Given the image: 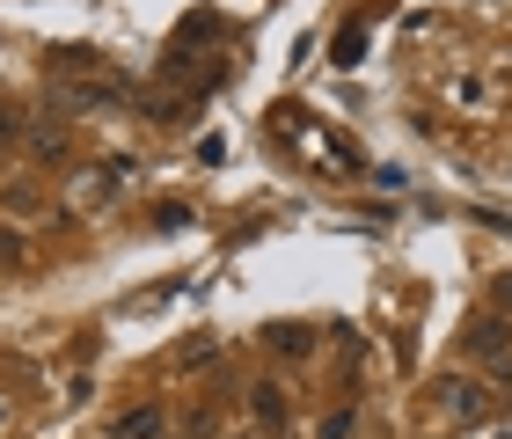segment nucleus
<instances>
[{
	"instance_id": "nucleus-3",
	"label": "nucleus",
	"mask_w": 512,
	"mask_h": 439,
	"mask_svg": "<svg viewBox=\"0 0 512 439\" xmlns=\"http://www.w3.org/2000/svg\"><path fill=\"white\" fill-rule=\"evenodd\" d=\"M439 396H447V410H454L461 425H491L498 410H505V396H491V388L469 381V374H447V381H439Z\"/></svg>"
},
{
	"instance_id": "nucleus-1",
	"label": "nucleus",
	"mask_w": 512,
	"mask_h": 439,
	"mask_svg": "<svg viewBox=\"0 0 512 439\" xmlns=\"http://www.w3.org/2000/svg\"><path fill=\"white\" fill-rule=\"evenodd\" d=\"M461 352H469L491 381H512V322H505L498 308L469 315V322H461Z\"/></svg>"
},
{
	"instance_id": "nucleus-5",
	"label": "nucleus",
	"mask_w": 512,
	"mask_h": 439,
	"mask_svg": "<svg viewBox=\"0 0 512 439\" xmlns=\"http://www.w3.org/2000/svg\"><path fill=\"white\" fill-rule=\"evenodd\" d=\"M110 439H169V410L161 403H132L110 418Z\"/></svg>"
},
{
	"instance_id": "nucleus-7",
	"label": "nucleus",
	"mask_w": 512,
	"mask_h": 439,
	"mask_svg": "<svg viewBox=\"0 0 512 439\" xmlns=\"http://www.w3.org/2000/svg\"><path fill=\"white\" fill-rule=\"evenodd\" d=\"M22 147H30L37 169H59V154H66V125H30V140H22Z\"/></svg>"
},
{
	"instance_id": "nucleus-12",
	"label": "nucleus",
	"mask_w": 512,
	"mask_h": 439,
	"mask_svg": "<svg viewBox=\"0 0 512 439\" xmlns=\"http://www.w3.org/2000/svg\"><path fill=\"white\" fill-rule=\"evenodd\" d=\"M491 308H498V315H512V271H498V286H491Z\"/></svg>"
},
{
	"instance_id": "nucleus-14",
	"label": "nucleus",
	"mask_w": 512,
	"mask_h": 439,
	"mask_svg": "<svg viewBox=\"0 0 512 439\" xmlns=\"http://www.w3.org/2000/svg\"><path fill=\"white\" fill-rule=\"evenodd\" d=\"M0 264H22V235H8V227H0Z\"/></svg>"
},
{
	"instance_id": "nucleus-8",
	"label": "nucleus",
	"mask_w": 512,
	"mask_h": 439,
	"mask_svg": "<svg viewBox=\"0 0 512 439\" xmlns=\"http://www.w3.org/2000/svg\"><path fill=\"white\" fill-rule=\"evenodd\" d=\"M337 66H359L366 59V30H359V22H344V30H337V52H330Z\"/></svg>"
},
{
	"instance_id": "nucleus-13",
	"label": "nucleus",
	"mask_w": 512,
	"mask_h": 439,
	"mask_svg": "<svg viewBox=\"0 0 512 439\" xmlns=\"http://www.w3.org/2000/svg\"><path fill=\"white\" fill-rule=\"evenodd\" d=\"M0 140H30V132H22V110H0Z\"/></svg>"
},
{
	"instance_id": "nucleus-4",
	"label": "nucleus",
	"mask_w": 512,
	"mask_h": 439,
	"mask_svg": "<svg viewBox=\"0 0 512 439\" xmlns=\"http://www.w3.org/2000/svg\"><path fill=\"white\" fill-rule=\"evenodd\" d=\"M118 103H125V88L103 81V74H81V81L59 88V110H66V118H96V110H118Z\"/></svg>"
},
{
	"instance_id": "nucleus-9",
	"label": "nucleus",
	"mask_w": 512,
	"mask_h": 439,
	"mask_svg": "<svg viewBox=\"0 0 512 439\" xmlns=\"http://www.w3.org/2000/svg\"><path fill=\"white\" fill-rule=\"evenodd\" d=\"M352 418H359V410H352V403H337L330 418H322V432H315V439H352Z\"/></svg>"
},
{
	"instance_id": "nucleus-10",
	"label": "nucleus",
	"mask_w": 512,
	"mask_h": 439,
	"mask_svg": "<svg viewBox=\"0 0 512 439\" xmlns=\"http://www.w3.org/2000/svg\"><path fill=\"white\" fill-rule=\"evenodd\" d=\"M154 227H169V235H176V227H191V205H161Z\"/></svg>"
},
{
	"instance_id": "nucleus-6",
	"label": "nucleus",
	"mask_w": 512,
	"mask_h": 439,
	"mask_svg": "<svg viewBox=\"0 0 512 439\" xmlns=\"http://www.w3.org/2000/svg\"><path fill=\"white\" fill-rule=\"evenodd\" d=\"M264 352L286 359V366H293V359L308 366V359H315V330H308V322H271V330H264Z\"/></svg>"
},
{
	"instance_id": "nucleus-2",
	"label": "nucleus",
	"mask_w": 512,
	"mask_h": 439,
	"mask_svg": "<svg viewBox=\"0 0 512 439\" xmlns=\"http://www.w3.org/2000/svg\"><path fill=\"white\" fill-rule=\"evenodd\" d=\"M286 425H293V396H286V381H278V374H264L249 388V432L256 439H278Z\"/></svg>"
},
{
	"instance_id": "nucleus-11",
	"label": "nucleus",
	"mask_w": 512,
	"mask_h": 439,
	"mask_svg": "<svg viewBox=\"0 0 512 439\" xmlns=\"http://www.w3.org/2000/svg\"><path fill=\"white\" fill-rule=\"evenodd\" d=\"M213 352H220V344H213V337H198L191 352H183V366H191V374H198V366H213Z\"/></svg>"
},
{
	"instance_id": "nucleus-15",
	"label": "nucleus",
	"mask_w": 512,
	"mask_h": 439,
	"mask_svg": "<svg viewBox=\"0 0 512 439\" xmlns=\"http://www.w3.org/2000/svg\"><path fill=\"white\" fill-rule=\"evenodd\" d=\"M227 439H256V432H227Z\"/></svg>"
}]
</instances>
